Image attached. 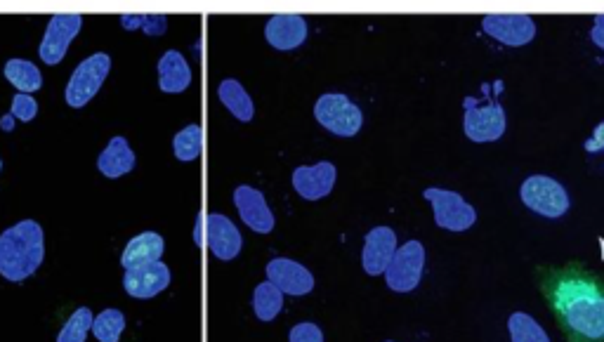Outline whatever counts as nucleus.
I'll return each instance as SVG.
<instances>
[{
    "instance_id": "obj_1",
    "label": "nucleus",
    "mask_w": 604,
    "mask_h": 342,
    "mask_svg": "<svg viewBox=\"0 0 604 342\" xmlns=\"http://www.w3.org/2000/svg\"><path fill=\"white\" fill-rule=\"evenodd\" d=\"M541 291L569 342H604V276L579 265L548 269Z\"/></svg>"
},
{
    "instance_id": "obj_2",
    "label": "nucleus",
    "mask_w": 604,
    "mask_h": 342,
    "mask_svg": "<svg viewBox=\"0 0 604 342\" xmlns=\"http://www.w3.org/2000/svg\"><path fill=\"white\" fill-rule=\"evenodd\" d=\"M45 260V236L36 220H22L0 234V274L8 281H24Z\"/></svg>"
},
{
    "instance_id": "obj_3",
    "label": "nucleus",
    "mask_w": 604,
    "mask_h": 342,
    "mask_svg": "<svg viewBox=\"0 0 604 342\" xmlns=\"http://www.w3.org/2000/svg\"><path fill=\"white\" fill-rule=\"evenodd\" d=\"M194 241L199 248H210V253L222 262L234 260L241 253V246H244L241 232L222 213H199V217H196Z\"/></svg>"
},
{
    "instance_id": "obj_4",
    "label": "nucleus",
    "mask_w": 604,
    "mask_h": 342,
    "mask_svg": "<svg viewBox=\"0 0 604 342\" xmlns=\"http://www.w3.org/2000/svg\"><path fill=\"white\" fill-rule=\"evenodd\" d=\"M314 116L328 133L338 137H354L364 126V114L343 92H326L314 104Z\"/></svg>"
},
{
    "instance_id": "obj_5",
    "label": "nucleus",
    "mask_w": 604,
    "mask_h": 342,
    "mask_svg": "<svg viewBox=\"0 0 604 342\" xmlns=\"http://www.w3.org/2000/svg\"><path fill=\"white\" fill-rule=\"evenodd\" d=\"M111 71V57L107 52H95L88 59H83L81 64L71 74L67 90H64V100L71 109H81L100 92V88L107 81Z\"/></svg>"
},
{
    "instance_id": "obj_6",
    "label": "nucleus",
    "mask_w": 604,
    "mask_h": 342,
    "mask_svg": "<svg viewBox=\"0 0 604 342\" xmlns=\"http://www.w3.org/2000/svg\"><path fill=\"white\" fill-rule=\"evenodd\" d=\"M522 203L543 217H562L569 210V194L548 175H531L520 189Z\"/></svg>"
},
{
    "instance_id": "obj_7",
    "label": "nucleus",
    "mask_w": 604,
    "mask_h": 342,
    "mask_svg": "<svg viewBox=\"0 0 604 342\" xmlns=\"http://www.w3.org/2000/svg\"><path fill=\"white\" fill-rule=\"evenodd\" d=\"M423 196L432 203L437 227L449 229V232H465V229H470L477 222V210L461 194L449 192V189L430 187L425 189Z\"/></svg>"
},
{
    "instance_id": "obj_8",
    "label": "nucleus",
    "mask_w": 604,
    "mask_h": 342,
    "mask_svg": "<svg viewBox=\"0 0 604 342\" xmlns=\"http://www.w3.org/2000/svg\"><path fill=\"white\" fill-rule=\"evenodd\" d=\"M425 267V248L420 241H409L397 248L390 267L385 269V281L392 291L409 293L420 284Z\"/></svg>"
},
{
    "instance_id": "obj_9",
    "label": "nucleus",
    "mask_w": 604,
    "mask_h": 342,
    "mask_svg": "<svg viewBox=\"0 0 604 342\" xmlns=\"http://www.w3.org/2000/svg\"><path fill=\"white\" fill-rule=\"evenodd\" d=\"M463 128L472 142L501 140L505 133V111L498 102L477 104L475 100H468L465 102Z\"/></svg>"
},
{
    "instance_id": "obj_10",
    "label": "nucleus",
    "mask_w": 604,
    "mask_h": 342,
    "mask_svg": "<svg viewBox=\"0 0 604 342\" xmlns=\"http://www.w3.org/2000/svg\"><path fill=\"white\" fill-rule=\"evenodd\" d=\"M83 26V17L81 15H67V12H62V15H52L48 22V29H45L41 48H38V55L45 64H50V67H55V64L62 62L64 57H67L69 45L74 38L78 36V31H81Z\"/></svg>"
},
{
    "instance_id": "obj_11",
    "label": "nucleus",
    "mask_w": 604,
    "mask_h": 342,
    "mask_svg": "<svg viewBox=\"0 0 604 342\" xmlns=\"http://www.w3.org/2000/svg\"><path fill=\"white\" fill-rule=\"evenodd\" d=\"M338 170L331 161H319L314 166H300L293 170V189L298 192L302 199L307 201H319L333 192L336 187Z\"/></svg>"
},
{
    "instance_id": "obj_12",
    "label": "nucleus",
    "mask_w": 604,
    "mask_h": 342,
    "mask_svg": "<svg viewBox=\"0 0 604 342\" xmlns=\"http://www.w3.org/2000/svg\"><path fill=\"white\" fill-rule=\"evenodd\" d=\"M267 281H272L281 293L293 295V298L312 293L314 288V276L310 269L288 258H274L267 262Z\"/></svg>"
},
{
    "instance_id": "obj_13",
    "label": "nucleus",
    "mask_w": 604,
    "mask_h": 342,
    "mask_svg": "<svg viewBox=\"0 0 604 342\" xmlns=\"http://www.w3.org/2000/svg\"><path fill=\"white\" fill-rule=\"evenodd\" d=\"M482 29L491 38L503 45H512V48L527 45L536 36V24L529 15H487L482 19Z\"/></svg>"
},
{
    "instance_id": "obj_14",
    "label": "nucleus",
    "mask_w": 604,
    "mask_h": 342,
    "mask_svg": "<svg viewBox=\"0 0 604 342\" xmlns=\"http://www.w3.org/2000/svg\"><path fill=\"white\" fill-rule=\"evenodd\" d=\"M397 253V234L390 227H376L366 234L364 251H361V267L369 276L385 274Z\"/></svg>"
},
{
    "instance_id": "obj_15",
    "label": "nucleus",
    "mask_w": 604,
    "mask_h": 342,
    "mask_svg": "<svg viewBox=\"0 0 604 342\" xmlns=\"http://www.w3.org/2000/svg\"><path fill=\"white\" fill-rule=\"evenodd\" d=\"M234 203L239 208L241 220H244L246 227H251L253 232L258 234H269L277 225L274 220V213L269 210L265 194L260 189L248 187V184H241V187L234 189Z\"/></svg>"
},
{
    "instance_id": "obj_16",
    "label": "nucleus",
    "mask_w": 604,
    "mask_h": 342,
    "mask_svg": "<svg viewBox=\"0 0 604 342\" xmlns=\"http://www.w3.org/2000/svg\"><path fill=\"white\" fill-rule=\"evenodd\" d=\"M170 286V269L163 262H151V265L126 269L123 274V288L130 298L149 300Z\"/></svg>"
},
{
    "instance_id": "obj_17",
    "label": "nucleus",
    "mask_w": 604,
    "mask_h": 342,
    "mask_svg": "<svg viewBox=\"0 0 604 342\" xmlns=\"http://www.w3.org/2000/svg\"><path fill=\"white\" fill-rule=\"evenodd\" d=\"M265 38L277 50H295L307 41V22L302 15L293 12H279L272 15L265 24Z\"/></svg>"
},
{
    "instance_id": "obj_18",
    "label": "nucleus",
    "mask_w": 604,
    "mask_h": 342,
    "mask_svg": "<svg viewBox=\"0 0 604 342\" xmlns=\"http://www.w3.org/2000/svg\"><path fill=\"white\" fill-rule=\"evenodd\" d=\"M192 85V67L187 57L177 50L163 52L159 59V88L168 95L185 92Z\"/></svg>"
},
{
    "instance_id": "obj_19",
    "label": "nucleus",
    "mask_w": 604,
    "mask_h": 342,
    "mask_svg": "<svg viewBox=\"0 0 604 342\" xmlns=\"http://www.w3.org/2000/svg\"><path fill=\"white\" fill-rule=\"evenodd\" d=\"M163 251H166V241H163L161 234L156 232L137 234L135 239H130L128 246L123 248L121 267L135 269V267L151 265V262H159Z\"/></svg>"
},
{
    "instance_id": "obj_20",
    "label": "nucleus",
    "mask_w": 604,
    "mask_h": 342,
    "mask_svg": "<svg viewBox=\"0 0 604 342\" xmlns=\"http://www.w3.org/2000/svg\"><path fill=\"white\" fill-rule=\"evenodd\" d=\"M133 168L135 154L133 149H130L128 140L121 135H114L107 144V149L100 154V159H97V170H100L104 177H109V180H116V177L128 175Z\"/></svg>"
},
{
    "instance_id": "obj_21",
    "label": "nucleus",
    "mask_w": 604,
    "mask_h": 342,
    "mask_svg": "<svg viewBox=\"0 0 604 342\" xmlns=\"http://www.w3.org/2000/svg\"><path fill=\"white\" fill-rule=\"evenodd\" d=\"M218 97H220V102L227 107L229 114L236 118V121H241V123L253 121L255 104L251 100V95L246 92L244 85L236 81V78H225V81L218 85Z\"/></svg>"
},
{
    "instance_id": "obj_22",
    "label": "nucleus",
    "mask_w": 604,
    "mask_h": 342,
    "mask_svg": "<svg viewBox=\"0 0 604 342\" xmlns=\"http://www.w3.org/2000/svg\"><path fill=\"white\" fill-rule=\"evenodd\" d=\"M5 78H8L19 92H26V95L43 88L41 69H38L34 62H29V59H22V57L8 59V64H5Z\"/></svg>"
},
{
    "instance_id": "obj_23",
    "label": "nucleus",
    "mask_w": 604,
    "mask_h": 342,
    "mask_svg": "<svg viewBox=\"0 0 604 342\" xmlns=\"http://www.w3.org/2000/svg\"><path fill=\"white\" fill-rule=\"evenodd\" d=\"M251 305L255 317L260 321H274L281 314V309H284V293L272 281H265V284L255 286Z\"/></svg>"
},
{
    "instance_id": "obj_24",
    "label": "nucleus",
    "mask_w": 604,
    "mask_h": 342,
    "mask_svg": "<svg viewBox=\"0 0 604 342\" xmlns=\"http://www.w3.org/2000/svg\"><path fill=\"white\" fill-rule=\"evenodd\" d=\"M203 151V128L199 123L182 128L180 133L173 137V154L177 161H196Z\"/></svg>"
},
{
    "instance_id": "obj_25",
    "label": "nucleus",
    "mask_w": 604,
    "mask_h": 342,
    "mask_svg": "<svg viewBox=\"0 0 604 342\" xmlns=\"http://www.w3.org/2000/svg\"><path fill=\"white\" fill-rule=\"evenodd\" d=\"M126 331V317L118 309H104L93 321V335L100 342H118Z\"/></svg>"
},
{
    "instance_id": "obj_26",
    "label": "nucleus",
    "mask_w": 604,
    "mask_h": 342,
    "mask_svg": "<svg viewBox=\"0 0 604 342\" xmlns=\"http://www.w3.org/2000/svg\"><path fill=\"white\" fill-rule=\"evenodd\" d=\"M508 331L512 342H550L548 333L543 331L541 324H536L529 314L515 312L508 319Z\"/></svg>"
},
{
    "instance_id": "obj_27",
    "label": "nucleus",
    "mask_w": 604,
    "mask_h": 342,
    "mask_svg": "<svg viewBox=\"0 0 604 342\" xmlns=\"http://www.w3.org/2000/svg\"><path fill=\"white\" fill-rule=\"evenodd\" d=\"M93 321L95 317L88 307H78L67 324H64L62 331H59L57 342H85L88 333L93 331Z\"/></svg>"
},
{
    "instance_id": "obj_28",
    "label": "nucleus",
    "mask_w": 604,
    "mask_h": 342,
    "mask_svg": "<svg viewBox=\"0 0 604 342\" xmlns=\"http://www.w3.org/2000/svg\"><path fill=\"white\" fill-rule=\"evenodd\" d=\"M10 114L19 118V121H34L38 116V102L31 95H26V92H17L15 100H12V109Z\"/></svg>"
},
{
    "instance_id": "obj_29",
    "label": "nucleus",
    "mask_w": 604,
    "mask_h": 342,
    "mask_svg": "<svg viewBox=\"0 0 604 342\" xmlns=\"http://www.w3.org/2000/svg\"><path fill=\"white\" fill-rule=\"evenodd\" d=\"M288 342H324V333L312 321H302V324L293 326L288 333Z\"/></svg>"
},
{
    "instance_id": "obj_30",
    "label": "nucleus",
    "mask_w": 604,
    "mask_h": 342,
    "mask_svg": "<svg viewBox=\"0 0 604 342\" xmlns=\"http://www.w3.org/2000/svg\"><path fill=\"white\" fill-rule=\"evenodd\" d=\"M142 31L147 36H163L168 31L166 15H142Z\"/></svg>"
},
{
    "instance_id": "obj_31",
    "label": "nucleus",
    "mask_w": 604,
    "mask_h": 342,
    "mask_svg": "<svg viewBox=\"0 0 604 342\" xmlns=\"http://www.w3.org/2000/svg\"><path fill=\"white\" fill-rule=\"evenodd\" d=\"M586 151L590 154H597V151H604V123H600L590 135V140L586 142Z\"/></svg>"
},
{
    "instance_id": "obj_32",
    "label": "nucleus",
    "mask_w": 604,
    "mask_h": 342,
    "mask_svg": "<svg viewBox=\"0 0 604 342\" xmlns=\"http://www.w3.org/2000/svg\"><path fill=\"white\" fill-rule=\"evenodd\" d=\"M590 38H593L595 45H600V48L604 50V15H597L595 17V24H593V31H590Z\"/></svg>"
},
{
    "instance_id": "obj_33",
    "label": "nucleus",
    "mask_w": 604,
    "mask_h": 342,
    "mask_svg": "<svg viewBox=\"0 0 604 342\" xmlns=\"http://www.w3.org/2000/svg\"><path fill=\"white\" fill-rule=\"evenodd\" d=\"M15 121H17L15 116L5 114L3 118H0V130H3V133H12V130H15Z\"/></svg>"
},
{
    "instance_id": "obj_34",
    "label": "nucleus",
    "mask_w": 604,
    "mask_h": 342,
    "mask_svg": "<svg viewBox=\"0 0 604 342\" xmlns=\"http://www.w3.org/2000/svg\"><path fill=\"white\" fill-rule=\"evenodd\" d=\"M0 168H3V161H0Z\"/></svg>"
},
{
    "instance_id": "obj_35",
    "label": "nucleus",
    "mask_w": 604,
    "mask_h": 342,
    "mask_svg": "<svg viewBox=\"0 0 604 342\" xmlns=\"http://www.w3.org/2000/svg\"><path fill=\"white\" fill-rule=\"evenodd\" d=\"M387 342H392V340H387Z\"/></svg>"
}]
</instances>
